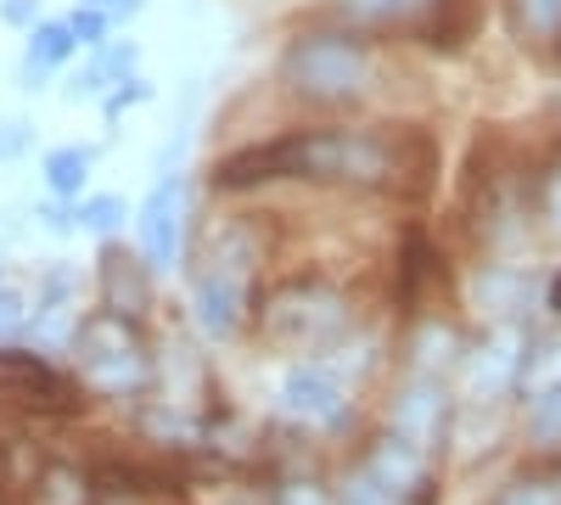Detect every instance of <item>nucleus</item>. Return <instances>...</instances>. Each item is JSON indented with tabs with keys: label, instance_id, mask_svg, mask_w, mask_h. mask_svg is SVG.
Instances as JSON below:
<instances>
[{
	"label": "nucleus",
	"instance_id": "obj_1",
	"mask_svg": "<svg viewBox=\"0 0 561 505\" xmlns=\"http://www.w3.org/2000/svg\"><path fill=\"white\" fill-rule=\"evenodd\" d=\"M415 141V135H404ZM404 141L388 129H325V135H280L214 163V186L242 192L259 180H348V186H399L404 180Z\"/></svg>",
	"mask_w": 561,
	"mask_h": 505
},
{
	"label": "nucleus",
	"instance_id": "obj_2",
	"mask_svg": "<svg viewBox=\"0 0 561 505\" xmlns=\"http://www.w3.org/2000/svg\"><path fill=\"white\" fill-rule=\"evenodd\" d=\"M280 79L314 107H343L365 90V51L343 34H304L280 57Z\"/></svg>",
	"mask_w": 561,
	"mask_h": 505
},
{
	"label": "nucleus",
	"instance_id": "obj_3",
	"mask_svg": "<svg viewBox=\"0 0 561 505\" xmlns=\"http://www.w3.org/2000/svg\"><path fill=\"white\" fill-rule=\"evenodd\" d=\"M79 359H84L90 388H102V393H135L147 382V343H140L135 320L113 309L90 314L79 326Z\"/></svg>",
	"mask_w": 561,
	"mask_h": 505
},
{
	"label": "nucleus",
	"instance_id": "obj_4",
	"mask_svg": "<svg viewBox=\"0 0 561 505\" xmlns=\"http://www.w3.org/2000/svg\"><path fill=\"white\" fill-rule=\"evenodd\" d=\"M343 326H348V303L320 282H293V287L270 292V303H264V332L287 348H320Z\"/></svg>",
	"mask_w": 561,
	"mask_h": 505
},
{
	"label": "nucleus",
	"instance_id": "obj_5",
	"mask_svg": "<svg viewBox=\"0 0 561 505\" xmlns=\"http://www.w3.org/2000/svg\"><path fill=\"white\" fill-rule=\"evenodd\" d=\"M242 309H248V264L219 248L214 269H203L197 282V320L208 337H230L242 326Z\"/></svg>",
	"mask_w": 561,
	"mask_h": 505
},
{
	"label": "nucleus",
	"instance_id": "obj_6",
	"mask_svg": "<svg viewBox=\"0 0 561 505\" xmlns=\"http://www.w3.org/2000/svg\"><path fill=\"white\" fill-rule=\"evenodd\" d=\"M140 248H147V259L163 269L180 259V225H185V186L169 174L158 180V186L147 192V203H140Z\"/></svg>",
	"mask_w": 561,
	"mask_h": 505
},
{
	"label": "nucleus",
	"instance_id": "obj_7",
	"mask_svg": "<svg viewBox=\"0 0 561 505\" xmlns=\"http://www.w3.org/2000/svg\"><path fill=\"white\" fill-rule=\"evenodd\" d=\"M280 410H287L293 422H309V427H325L343 416V388L332 371H320V365H298V371L280 382Z\"/></svg>",
	"mask_w": 561,
	"mask_h": 505
},
{
	"label": "nucleus",
	"instance_id": "obj_8",
	"mask_svg": "<svg viewBox=\"0 0 561 505\" xmlns=\"http://www.w3.org/2000/svg\"><path fill=\"white\" fill-rule=\"evenodd\" d=\"M0 377H12V382H18V399H28V404H39V410H57V416H73V410H79L73 388H68L45 359H34V354L0 348Z\"/></svg>",
	"mask_w": 561,
	"mask_h": 505
},
{
	"label": "nucleus",
	"instance_id": "obj_9",
	"mask_svg": "<svg viewBox=\"0 0 561 505\" xmlns=\"http://www.w3.org/2000/svg\"><path fill=\"white\" fill-rule=\"evenodd\" d=\"M365 472L377 478V483H388L393 494H421L427 489V455H421L410 438H399V433H388L377 449H370V461H365Z\"/></svg>",
	"mask_w": 561,
	"mask_h": 505
},
{
	"label": "nucleus",
	"instance_id": "obj_10",
	"mask_svg": "<svg viewBox=\"0 0 561 505\" xmlns=\"http://www.w3.org/2000/svg\"><path fill=\"white\" fill-rule=\"evenodd\" d=\"M393 427H399V438H410L415 449H427V444L438 438V427H444V399H438V388L415 382V388L399 399V416H393Z\"/></svg>",
	"mask_w": 561,
	"mask_h": 505
},
{
	"label": "nucleus",
	"instance_id": "obj_11",
	"mask_svg": "<svg viewBox=\"0 0 561 505\" xmlns=\"http://www.w3.org/2000/svg\"><path fill=\"white\" fill-rule=\"evenodd\" d=\"M517 348H523L517 332H500V337L478 354V365H472V393H478V399L511 388V377H517V371H523V359H528V354H517Z\"/></svg>",
	"mask_w": 561,
	"mask_h": 505
},
{
	"label": "nucleus",
	"instance_id": "obj_12",
	"mask_svg": "<svg viewBox=\"0 0 561 505\" xmlns=\"http://www.w3.org/2000/svg\"><path fill=\"white\" fill-rule=\"evenodd\" d=\"M129 264H135L129 253H107V264H102V309H113L124 320H135L147 309V282H140Z\"/></svg>",
	"mask_w": 561,
	"mask_h": 505
},
{
	"label": "nucleus",
	"instance_id": "obj_13",
	"mask_svg": "<svg viewBox=\"0 0 561 505\" xmlns=\"http://www.w3.org/2000/svg\"><path fill=\"white\" fill-rule=\"evenodd\" d=\"M438 0H343V12L365 28H393V23H415L421 12H433Z\"/></svg>",
	"mask_w": 561,
	"mask_h": 505
},
{
	"label": "nucleus",
	"instance_id": "obj_14",
	"mask_svg": "<svg viewBox=\"0 0 561 505\" xmlns=\"http://www.w3.org/2000/svg\"><path fill=\"white\" fill-rule=\"evenodd\" d=\"M28 505H90V478L73 467H45Z\"/></svg>",
	"mask_w": 561,
	"mask_h": 505
},
{
	"label": "nucleus",
	"instance_id": "obj_15",
	"mask_svg": "<svg viewBox=\"0 0 561 505\" xmlns=\"http://www.w3.org/2000/svg\"><path fill=\"white\" fill-rule=\"evenodd\" d=\"M73 28L68 23H34L28 34V68H62L73 57Z\"/></svg>",
	"mask_w": 561,
	"mask_h": 505
},
{
	"label": "nucleus",
	"instance_id": "obj_16",
	"mask_svg": "<svg viewBox=\"0 0 561 505\" xmlns=\"http://www.w3.org/2000/svg\"><path fill=\"white\" fill-rule=\"evenodd\" d=\"M84 174H90V152L84 147H57V152H45V180H51V192L73 197L84 186Z\"/></svg>",
	"mask_w": 561,
	"mask_h": 505
},
{
	"label": "nucleus",
	"instance_id": "obj_17",
	"mask_svg": "<svg viewBox=\"0 0 561 505\" xmlns=\"http://www.w3.org/2000/svg\"><path fill=\"white\" fill-rule=\"evenodd\" d=\"M534 438L539 444H561V382H550L534 404Z\"/></svg>",
	"mask_w": 561,
	"mask_h": 505
},
{
	"label": "nucleus",
	"instance_id": "obj_18",
	"mask_svg": "<svg viewBox=\"0 0 561 505\" xmlns=\"http://www.w3.org/2000/svg\"><path fill=\"white\" fill-rule=\"evenodd\" d=\"M337 505H404V494H393L388 483H377L370 472H359L348 489H343V500Z\"/></svg>",
	"mask_w": 561,
	"mask_h": 505
},
{
	"label": "nucleus",
	"instance_id": "obj_19",
	"mask_svg": "<svg viewBox=\"0 0 561 505\" xmlns=\"http://www.w3.org/2000/svg\"><path fill=\"white\" fill-rule=\"evenodd\" d=\"M73 219L84 225V231H113V225L124 219V203H118V197H90Z\"/></svg>",
	"mask_w": 561,
	"mask_h": 505
},
{
	"label": "nucleus",
	"instance_id": "obj_20",
	"mask_svg": "<svg viewBox=\"0 0 561 505\" xmlns=\"http://www.w3.org/2000/svg\"><path fill=\"white\" fill-rule=\"evenodd\" d=\"M517 12H523V23L539 28V34H556V28H561V0H517Z\"/></svg>",
	"mask_w": 561,
	"mask_h": 505
},
{
	"label": "nucleus",
	"instance_id": "obj_21",
	"mask_svg": "<svg viewBox=\"0 0 561 505\" xmlns=\"http://www.w3.org/2000/svg\"><path fill=\"white\" fill-rule=\"evenodd\" d=\"M68 28H73V39H79V45H102V34H107V12L79 7V12L68 18Z\"/></svg>",
	"mask_w": 561,
	"mask_h": 505
},
{
	"label": "nucleus",
	"instance_id": "obj_22",
	"mask_svg": "<svg viewBox=\"0 0 561 505\" xmlns=\"http://www.w3.org/2000/svg\"><path fill=\"white\" fill-rule=\"evenodd\" d=\"M500 505H561L556 489H539V483H523V489H511Z\"/></svg>",
	"mask_w": 561,
	"mask_h": 505
},
{
	"label": "nucleus",
	"instance_id": "obj_23",
	"mask_svg": "<svg viewBox=\"0 0 561 505\" xmlns=\"http://www.w3.org/2000/svg\"><path fill=\"white\" fill-rule=\"evenodd\" d=\"M275 505H325V494H320L314 483H280Z\"/></svg>",
	"mask_w": 561,
	"mask_h": 505
},
{
	"label": "nucleus",
	"instance_id": "obj_24",
	"mask_svg": "<svg viewBox=\"0 0 561 505\" xmlns=\"http://www.w3.org/2000/svg\"><path fill=\"white\" fill-rule=\"evenodd\" d=\"M23 320H28V314H23V298H18V292H0V337H12Z\"/></svg>",
	"mask_w": 561,
	"mask_h": 505
},
{
	"label": "nucleus",
	"instance_id": "obj_25",
	"mask_svg": "<svg viewBox=\"0 0 561 505\" xmlns=\"http://www.w3.org/2000/svg\"><path fill=\"white\" fill-rule=\"evenodd\" d=\"M28 147V129L23 124H0V158H18Z\"/></svg>",
	"mask_w": 561,
	"mask_h": 505
},
{
	"label": "nucleus",
	"instance_id": "obj_26",
	"mask_svg": "<svg viewBox=\"0 0 561 505\" xmlns=\"http://www.w3.org/2000/svg\"><path fill=\"white\" fill-rule=\"evenodd\" d=\"M34 18V0H7V23H28Z\"/></svg>",
	"mask_w": 561,
	"mask_h": 505
},
{
	"label": "nucleus",
	"instance_id": "obj_27",
	"mask_svg": "<svg viewBox=\"0 0 561 505\" xmlns=\"http://www.w3.org/2000/svg\"><path fill=\"white\" fill-rule=\"evenodd\" d=\"M545 203H550V214H556V219H561V174H556V180H550V197H545Z\"/></svg>",
	"mask_w": 561,
	"mask_h": 505
},
{
	"label": "nucleus",
	"instance_id": "obj_28",
	"mask_svg": "<svg viewBox=\"0 0 561 505\" xmlns=\"http://www.w3.org/2000/svg\"><path fill=\"white\" fill-rule=\"evenodd\" d=\"M545 303H550V309L561 314V275H556V282H550V287H545Z\"/></svg>",
	"mask_w": 561,
	"mask_h": 505
},
{
	"label": "nucleus",
	"instance_id": "obj_29",
	"mask_svg": "<svg viewBox=\"0 0 561 505\" xmlns=\"http://www.w3.org/2000/svg\"><path fill=\"white\" fill-rule=\"evenodd\" d=\"M84 7H96V12H102V7H140V0H84Z\"/></svg>",
	"mask_w": 561,
	"mask_h": 505
},
{
	"label": "nucleus",
	"instance_id": "obj_30",
	"mask_svg": "<svg viewBox=\"0 0 561 505\" xmlns=\"http://www.w3.org/2000/svg\"><path fill=\"white\" fill-rule=\"evenodd\" d=\"M556 494H561V483H556Z\"/></svg>",
	"mask_w": 561,
	"mask_h": 505
}]
</instances>
